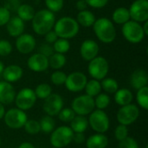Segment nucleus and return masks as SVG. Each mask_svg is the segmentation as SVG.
I'll list each match as a JSON object with an SVG mask.
<instances>
[{"label": "nucleus", "mask_w": 148, "mask_h": 148, "mask_svg": "<svg viewBox=\"0 0 148 148\" xmlns=\"http://www.w3.org/2000/svg\"><path fill=\"white\" fill-rule=\"evenodd\" d=\"M56 21L55 13L47 9H42L35 13V16L31 20L32 29L36 34L44 36L53 29Z\"/></svg>", "instance_id": "nucleus-1"}, {"label": "nucleus", "mask_w": 148, "mask_h": 148, "mask_svg": "<svg viewBox=\"0 0 148 148\" xmlns=\"http://www.w3.org/2000/svg\"><path fill=\"white\" fill-rule=\"evenodd\" d=\"M94 32L97 39L103 43H112L116 38V29L112 20L107 17H100L93 25Z\"/></svg>", "instance_id": "nucleus-2"}, {"label": "nucleus", "mask_w": 148, "mask_h": 148, "mask_svg": "<svg viewBox=\"0 0 148 148\" xmlns=\"http://www.w3.org/2000/svg\"><path fill=\"white\" fill-rule=\"evenodd\" d=\"M53 30L58 38L69 40L77 36L80 30V25L76 20L71 16H62L56 21Z\"/></svg>", "instance_id": "nucleus-3"}, {"label": "nucleus", "mask_w": 148, "mask_h": 148, "mask_svg": "<svg viewBox=\"0 0 148 148\" xmlns=\"http://www.w3.org/2000/svg\"><path fill=\"white\" fill-rule=\"evenodd\" d=\"M121 32L124 38L128 42L133 44H137L141 42L146 36L141 23L133 20H130L122 25Z\"/></svg>", "instance_id": "nucleus-4"}, {"label": "nucleus", "mask_w": 148, "mask_h": 148, "mask_svg": "<svg viewBox=\"0 0 148 148\" xmlns=\"http://www.w3.org/2000/svg\"><path fill=\"white\" fill-rule=\"evenodd\" d=\"M73 135L74 133L69 127L61 126L52 131L49 141L53 147L63 148L72 142Z\"/></svg>", "instance_id": "nucleus-5"}, {"label": "nucleus", "mask_w": 148, "mask_h": 148, "mask_svg": "<svg viewBox=\"0 0 148 148\" xmlns=\"http://www.w3.org/2000/svg\"><path fill=\"white\" fill-rule=\"evenodd\" d=\"M88 126L96 134H105L108 131L110 127V121L108 115L104 110H94L88 117Z\"/></svg>", "instance_id": "nucleus-6"}, {"label": "nucleus", "mask_w": 148, "mask_h": 148, "mask_svg": "<svg viewBox=\"0 0 148 148\" xmlns=\"http://www.w3.org/2000/svg\"><path fill=\"white\" fill-rule=\"evenodd\" d=\"M109 71V64L108 60L103 56H96L91 60L88 66L89 75L97 81H101L107 77Z\"/></svg>", "instance_id": "nucleus-7"}, {"label": "nucleus", "mask_w": 148, "mask_h": 148, "mask_svg": "<svg viewBox=\"0 0 148 148\" xmlns=\"http://www.w3.org/2000/svg\"><path fill=\"white\" fill-rule=\"evenodd\" d=\"M95 108L94 98L86 94L75 97L71 103V109L76 115L87 116L90 114Z\"/></svg>", "instance_id": "nucleus-8"}, {"label": "nucleus", "mask_w": 148, "mask_h": 148, "mask_svg": "<svg viewBox=\"0 0 148 148\" xmlns=\"http://www.w3.org/2000/svg\"><path fill=\"white\" fill-rule=\"evenodd\" d=\"M5 125L10 129H21L28 120V116L24 111L16 108H10L5 112L3 116Z\"/></svg>", "instance_id": "nucleus-9"}, {"label": "nucleus", "mask_w": 148, "mask_h": 148, "mask_svg": "<svg viewBox=\"0 0 148 148\" xmlns=\"http://www.w3.org/2000/svg\"><path fill=\"white\" fill-rule=\"evenodd\" d=\"M140 116V109L135 104H128L119 108L116 119L121 125L128 127L134 123Z\"/></svg>", "instance_id": "nucleus-10"}, {"label": "nucleus", "mask_w": 148, "mask_h": 148, "mask_svg": "<svg viewBox=\"0 0 148 148\" xmlns=\"http://www.w3.org/2000/svg\"><path fill=\"white\" fill-rule=\"evenodd\" d=\"M36 96L33 89L29 88H22L15 97V104L17 108L26 111L34 107L36 101Z\"/></svg>", "instance_id": "nucleus-11"}, {"label": "nucleus", "mask_w": 148, "mask_h": 148, "mask_svg": "<svg viewBox=\"0 0 148 148\" xmlns=\"http://www.w3.org/2000/svg\"><path fill=\"white\" fill-rule=\"evenodd\" d=\"M131 20L142 23L148 20L147 0H134L128 8Z\"/></svg>", "instance_id": "nucleus-12"}, {"label": "nucleus", "mask_w": 148, "mask_h": 148, "mask_svg": "<svg viewBox=\"0 0 148 148\" xmlns=\"http://www.w3.org/2000/svg\"><path fill=\"white\" fill-rule=\"evenodd\" d=\"M87 82H88V78L84 73L75 71L69 74V75H67L64 84L69 91L73 93H77L85 88Z\"/></svg>", "instance_id": "nucleus-13"}, {"label": "nucleus", "mask_w": 148, "mask_h": 148, "mask_svg": "<svg viewBox=\"0 0 148 148\" xmlns=\"http://www.w3.org/2000/svg\"><path fill=\"white\" fill-rule=\"evenodd\" d=\"M63 99L58 94H51L44 100L42 109L49 116H56L63 108Z\"/></svg>", "instance_id": "nucleus-14"}, {"label": "nucleus", "mask_w": 148, "mask_h": 148, "mask_svg": "<svg viewBox=\"0 0 148 148\" xmlns=\"http://www.w3.org/2000/svg\"><path fill=\"white\" fill-rule=\"evenodd\" d=\"M15 45L19 53L27 55V54H30L36 49V41L32 35L28 33H23L16 37Z\"/></svg>", "instance_id": "nucleus-15"}, {"label": "nucleus", "mask_w": 148, "mask_h": 148, "mask_svg": "<svg viewBox=\"0 0 148 148\" xmlns=\"http://www.w3.org/2000/svg\"><path fill=\"white\" fill-rule=\"evenodd\" d=\"M99 51V44L92 39H87L83 41L80 47L81 56L86 62H90L91 60L98 56Z\"/></svg>", "instance_id": "nucleus-16"}, {"label": "nucleus", "mask_w": 148, "mask_h": 148, "mask_svg": "<svg viewBox=\"0 0 148 148\" xmlns=\"http://www.w3.org/2000/svg\"><path fill=\"white\" fill-rule=\"evenodd\" d=\"M27 66L33 72H43L49 68V58L40 53L33 54L28 58Z\"/></svg>", "instance_id": "nucleus-17"}, {"label": "nucleus", "mask_w": 148, "mask_h": 148, "mask_svg": "<svg viewBox=\"0 0 148 148\" xmlns=\"http://www.w3.org/2000/svg\"><path fill=\"white\" fill-rule=\"evenodd\" d=\"M16 91L11 83L5 81L0 82V103L8 105L15 101Z\"/></svg>", "instance_id": "nucleus-18"}, {"label": "nucleus", "mask_w": 148, "mask_h": 148, "mask_svg": "<svg viewBox=\"0 0 148 148\" xmlns=\"http://www.w3.org/2000/svg\"><path fill=\"white\" fill-rule=\"evenodd\" d=\"M148 84V75L145 69H138L134 70L130 76V85L134 89L139 90Z\"/></svg>", "instance_id": "nucleus-19"}, {"label": "nucleus", "mask_w": 148, "mask_h": 148, "mask_svg": "<svg viewBox=\"0 0 148 148\" xmlns=\"http://www.w3.org/2000/svg\"><path fill=\"white\" fill-rule=\"evenodd\" d=\"M5 26L7 33L9 34V36L12 37H17L23 34L25 28L24 22L21 20L17 16L10 17Z\"/></svg>", "instance_id": "nucleus-20"}, {"label": "nucleus", "mask_w": 148, "mask_h": 148, "mask_svg": "<svg viewBox=\"0 0 148 148\" xmlns=\"http://www.w3.org/2000/svg\"><path fill=\"white\" fill-rule=\"evenodd\" d=\"M23 69L16 64H11L5 67L2 74L3 80L10 83L19 81L23 77Z\"/></svg>", "instance_id": "nucleus-21"}, {"label": "nucleus", "mask_w": 148, "mask_h": 148, "mask_svg": "<svg viewBox=\"0 0 148 148\" xmlns=\"http://www.w3.org/2000/svg\"><path fill=\"white\" fill-rule=\"evenodd\" d=\"M87 148H106L108 145V138L104 134H95L86 140Z\"/></svg>", "instance_id": "nucleus-22"}, {"label": "nucleus", "mask_w": 148, "mask_h": 148, "mask_svg": "<svg viewBox=\"0 0 148 148\" xmlns=\"http://www.w3.org/2000/svg\"><path fill=\"white\" fill-rule=\"evenodd\" d=\"M134 95L131 90L127 88H119L114 93V101L121 107L132 103Z\"/></svg>", "instance_id": "nucleus-23"}, {"label": "nucleus", "mask_w": 148, "mask_h": 148, "mask_svg": "<svg viewBox=\"0 0 148 148\" xmlns=\"http://www.w3.org/2000/svg\"><path fill=\"white\" fill-rule=\"evenodd\" d=\"M75 20L80 26L89 28L94 25L96 18H95V16L92 13V11L85 10L82 11H79V13L76 16Z\"/></svg>", "instance_id": "nucleus-24"}, {"label": "nucleus", "mask_w": 148, "mask_h": 148, "mask_svg": "<svg viewBox=\"0 0 148 148\" xmlns=\"http://www.w3.org/2000/svg\"><path fill=\"white\" fill-rule=\"evenodd\" d=\"M131 20L129 10L126 7H119L115 9L112 14V22L116 24H121L127 23Z\"/></svg>", "instance_id": "nucleus-25"}, {"label": "nucleus", "mask_w": 148, "mask_h": 148, "mask_svg": "<svg viewBox=\"0 0 148 148\" xmlns=\"http://www.w3.org/2000/svg\"><path fill=\"white\" fill-rule=\"evenodd\" d=\"M16 13H17V16L25 23V22H29L33 19L36 11L30 4L22 3L19 4V6L17 7Z\"/></svg>", "instance_id": "nucleus-26"}, {"label": "nucleus", "mask_w": 148, "mask_h": 148, "mask_svg": "<svg viewBox=\"0 0 148 148\" xmlns=\"http://www.w3.org/2000/svg\"><path fill=\"white\" fill-rule=\"evenodd\" d=\"M71 130L74 134L75 133H84L88 127V121L86 116L75 115V118L70 122Z\"/></svg>", "instance_id": "nucleus-27"}, {"label": "nucleus", "mask_w": 148, "mask_h": 148, "mask_svg": "<svg viewBox=\"0 0 148 148\" xmlns=\"http://www.w3.org/2000/svg\"><path fill=\"white\" fill-rule=\"evenodd\" d=\"M67 62V58L65 55L59 54V53H54L49 57V67L55 70H59L65 66Z\"/></svg>", "instance_id": "nucleus-28"}, {"label": "nucleus", "mask_w": 148, "mask_h": 148, "mask_svg": "<svg viewBox=\"0 0 148 148\" xmlns=\"http://www.w3.org/2000/svg\"><path fill=\"white\" fill-rule=\"evenodd\" d=\"M101 89H103L106 94H114L119 89V84L118 82L111 77H106L103 80H101Z\"/></svg>", "instance_id": "nucleus-29"}, {"label": "nucleus", "mask_w": 148, "mask_h": 148, "mask_svg": "<svg viewBox=\"0 0 148 148\" xmlns=\"http://www.w3.org/2000/svg\"><path fill=\"white\" fill-rule=\"evenodd\" d=\"M84 89H85V92H86L87 95H89V96L94 98L101 92V82L97 81V80H95V79L88 81Z\"/></svg>", "instance_id": "nucleus-30"}, {"label": "nucleus", "mask_w": 148, "mask_h": 148, "mask_svg": "<svg viewBox=\"0 0 148 148\" xmlns=\"http://www.w3.org/2000/svg\"><path fill=\"white\" fill-rule=\"evenodd\" d=\"M39 124H40L41 131L44 134H51L56 127L55 120L49 115L42 117L41 121H39Z\"/></svg>", "instance_id": "nucleus-31"}, {"label": "nucleus", "mask_w": 148, "mask_h": 148, "mask_svg": "<svg viewBox=\"0 0 148 148\" xmlns=\"http://www.w3.org/2000/svg\"><path fill=\"white\" fill-rule=\"evenodd\" d=\"M34 92L36 98L41 100H45L52 94V88L48 83H41L36 87Z\"/></svg>", "instance_id": "nucleus-32"}, {"label": "nucleus", "mask_w": 148, "mask_h": 148, "mask_svg": "<svg viewBox=\"0 0 148 148\" xmlns=\"http://www.w3.org/2000/svg\"><path fill=\"white\" fill-rule=\"evenodd\" d=\"M52 46L54 49V52L59 53V54H63V55H65L70 49L69 41L67 39H63V38H58L52 44Z\"/></svg>", "instance_id": "nucleus-33"}, {"label": "nucleus", "mask_w": 148, "mask_h": 148, "mask_svg": "<svg viewBox=\"0 0 148 148\" xmlns=\"http://www.w3.org/2000/svg\"><path fill=\"white\" fill-rule=\"evenodd\" d=\"M136 101L139 106L144 110L148 109V87H144L139 90H137L136 94Z\"/></svg>", "instance_id": "nucleus-34"}, {"label": "nucleus", "mask_w": 148, "mask_h": 148, "mask_svg": "<svg viewBox=\"0 0 148 148\" xmlns=\"http://www.w3.org/2000/svg\"><path fill=\"white\" fill-rule=\"evenodd\" d=\"M95 107L99 110L106 109L110 104V97L106 93H100L98 95L95 96Z\"/></svg>", "instance_id": "nucleus-35"}, {"label": "nucleus", "mask_w": 148, "mask_h": 148, "mask_svg": "<svg viewBox=\"0 0 148 148\" xmlns=\"http://www.w3.org/2000/svg\"><path fill=\"white\" fill-rule=\"evenodd\" d=\"M23 128L25 130V132L30 135H36L39 132H41V128H40V124L39 121H36V120H27L26 123L23 126Z\"/></svg>", "instance_id": "nucleus-36"}, {"label": "nucleus", "mask_w": 148, "mask_h": 148, "mask_svg": "<svg viewBox=\"0 0 148 148\" xmlns=\"http://www.w3.org/2000/svg\"><path fill=\"white\" fill-rule=\"evenodd\" d=\"M67 75L61 70H56L50 75V82L56 86H61L65 83Z\"/></svg>", "instance_id": "nucleus-37"}, {"label": "nucleus", "mask_w": 148, "mask_h": 148, "mask_svg": "<svg viewBox=\"0 0 148 148\" xmlns=\"http://www.w3.org/2000/svg\"><path fill=\"white\" fill-rule=\"evenodd\" d=\"M47 10L55 13L60 11L64 5V0H45Z\"/></svg>", "instance_id": "nucleus-38"}, {"label": "nucleus", "mask_w": 148, "mask_h": 148, "mask_svg": "<svg viewBox=\"0 0 148 148\" xmlns=\"http://www.w3.org/2000/svg\"><path fill=\"white\" fill-rule=\"evenodd\" d=\"M57 115H58V118L61 121L71 122V121L75 118V116L76 114H75V112L71 108H62Z\"/></svg>", "instance_id": "nucleus-39"}, {"label": "nucleus", "mask_w": 148, "mask_h": 148, "mask_svg": "<svg viewBox=\"0 0 148 148\" xmlns=\"http://www.w3.org/2000/svg\"><path fill=\"white\" fill-rule=\"evenodd\" d=\"M128 136V128L127 126L119 124L114 130V137L118 141L126 139Z\"/></svg>", "instance_id": "nucleus-40"}, {"label": "nucleus", "mask_w": 148, "mask_h": 148, "mask_svg": "<svg viewBox=\"0 0 148 148\" xmlns=\"http://www.w3.org/2000/svg\"><path fill=\"white\" fill-rule=\"evenodd\" d=\"M118 148H140V147L135 139L127 136L126 139L119 141Z\"/></svg>", "instance_id": "nucleus-41"}, {"label": "nucleus", "mask_w": 148, "mask_h": 148, "mask_svg": "<svg viewBox=\"0 0 148 148\" xmlns=\"http://www.w3.org/2000/svg\"><path fill=\"white\" fill-rule=\"evenodd\" d=\"M12 45L6 39H0V56H7L12 52Z\"/></svg>", "instance_id": "nucleus-42"}, {"label": "nucleus", "mask_w": 148, "mask_h": 148, "mask_svg": "<svg viewBox=\"0 0 148 148\" xmlns=\"http://www.w3.org/2000/svg\"><path fill=\"white\" fill-rule=\"evenodd\" d=\"M10 11L4 6H0V27L6 25L10 18Z\"/></svg>", "instance_id": "nucleus-43"}, {"label": "nucleus", "mask_w": 148, "mask_h": 148, "mask_svg": "<svg viewBox=\"0 0 148 148\" xmlns=\"http://www.w3.org/2000/svg\"><path fill=\"white\" fill-rule=\"evenodd\" d=\"M88 6L94 9H102L108 3L109 0H85Z\"/></svg>", "instance_id": "nucleus-44"}, {"label": "nucleus", "mask_w": 148, "mask_h": 148, "mask_svg": "<svg viewBox=\"0 0 148 148\" xmlns=\"http://www.w3.org/2000/svg\"><path fill=\"white\" fill-rule=\"evenodd\" d=\"M40 54L43 55L44 56L46 57H49L51 55H53L55 52H54V49H53V46L51 44H49V43H42L40 48H39V52Z\"/></svg>", "instance_id": "nucleus-45"}, {"label": "nucleus", "mask_w": 148, "mask_h": 148, "mask_svg": "<svg viewBox=\"0 0 148 148\" xmlns=\"http://www.w3.org/2000/svg\"><path fill=\"white\" fill-rule=\"evenodd\" d=\"M44 38H45V41H46L47 43L52 45V44L58 39V36H57V35L56 34V32L52 29V30L49 31L48 33H46V34L44 35Z\"/></svg>", "instance_id": "nucleus-46"}, {"label": "nucleus", "mask_w": 148, "mask_h": 148, "mask_svg": "<svg viewBox=\"0 0 148 148\" xmlns=\"http://www.w3.org/2000/svg\"><path fill=\"white\" fill-rule=\"evenodd\" d=\"M75 144H82L86 141V138L84 135V133H75L73 135V140Z\"/></svg>", "instance_id": "nucleus-47"}, {"label": "nucleus", "mask_w": 148, "mask_h": 148, "mask_svg": "<svg viewBox=\"0 0 148 148\" xmlns=\"http://www.w3.org/2000/svg\"><path fill=\"white\" fill-rule=\"evenodd\" d=\"M75 7L79 11H82V10H87L88 4L85 0H77L75 3Z\"/></svg>", "instance_id": "nucleus-48"}, {"label": "nucleus", "mask_w": 148, "mask_h": 148, "mask_svg": "<svg viewBox=\"0 0 148 148\" xmlns=\"http://www.w3.org/2000/svg\"><path fill=\"white\" fill-rule=\"evenodd\" d=\"M17 148H35L34 145L29 142H23L19 145Z\"/></svg>", "instance_id": "nucleus-49"}, {"label": "nucleus", "mask_w": 148, "mask_h": 148, "mask_svg": "<svg viewBox=\"0 0 148 148\" xmlns=\"http://www.w3.org/2000/svg\"><path fill=\"white\" fill-rule=\"evenodd\" d=\"M143 24H141L142 25V29H143V31H144V34H145V36H147L148 35V20L147 21H146V22H144V23H142Z\"/></svg>", "instance_id": "nucleus-50"}, {"label": "nucleus", "mask_w": 148, "mask_h": 148, "mask_svg": "<svg viewBox=\"0 0 148 148\" xmlns=\"http://www.w3.org/2000/svg\"><path fill=\"white\" fill-rule=\"evenodd\" d=\"M4 114H5L4 107H3V104H1V103H0V121L3 118Z\"/></svg>", "instance_id": "nucleus-51"}, {"label": "nucleus", "mask_w": 148, "mask_h": 148, "mask_svg": "<svg viewBox=\"0 0 148 148\" xmlns=\"http://www.w3.org/2000/svg\"><path fill=\"white\" fill-rule=\"evenodd\" d=\"M4 64L2 61H0V75H2L3 72V69H4Z\"/></svg>", "instance_id": "nucleus-52"}, {"label": "nucleus", "mask_w": 148, "mask_h": 148, "mask_svg": "<svg viewBox=\"0 0 148 148\" xmlns=\"http://www.w3.org/2000/svg\"><path fill=\"white\" fill-rule=\"evenodd\" d=\"M1 143H2V140H1V137H0V146H1Z\"/></svg>", "instance_id": "nucleus-53"}, {"label": "nucleus", "mask_w": 148, "mask_h": 148, "mask_svg": "<svg viewBox=\"0 0 148 148\" xmlns=\"http://www.w3.org/2000/svg\"><path fill=\"white\" fill-rule=\"evenodd\" d=\"M51 148H56V147H51Z\"/></svg>", "instance_id": "nucleus-54"}, {"label": "nucleus", "mask_w": 148, "mask_h": 148, "mask_svg": "<svg viewBox=\"0 0 148 148\" xmlns=\"http://www.w3.org/2000/svg\"><path fill=\"white\" fill-rule=\"evenodd\" d=\"M75 1H77V0H75Z\"/></svg>", "instance_id": "nucleus-55"}]
</instances>
